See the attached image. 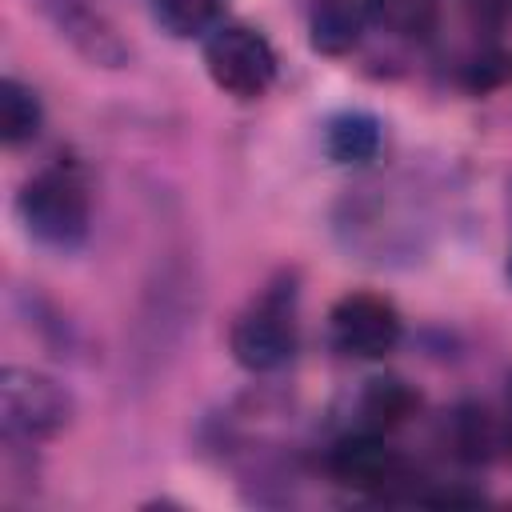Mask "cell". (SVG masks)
<instances>
[{
  "mask_svg": "<svg viewBox=\"0 0 512 512\" xmlns=\"http://www.w3.org/2000/svg\"><path fill=\"white\" fill-rule=\"evenodd\" d=\"M204 68L212 84L236 100H260L276 84V52L248 24H220L204 44Z\"/></svg>",
  "mask_w": 512,
  "mask_h": 512,
  "instance_id": "cell-3",
  "label": "cell"
},
{
  "mask_svg": "<svg viewBox=\"0 0 512 512\" xmlns=\"http://www.w3.org/2000/svg\"><path fill=\"white\" fill-rule=\"evenodd\" d=\"M368 20L400 40H428L436 32V0H364Z\"/></svg>",
  "mask_w": 512,
  "mask_h": 512,
  "instance_id": "cell-11",
  "label": "cell"
},
{
  "mask_svg": "<svg viewBox=\"0 0 512 512\" xmlns=\"http://www.w3.org/2000/svg\"><path fill=\"white\" fill-rule=\"evenodd\" d=\"M364 20H368L364 0H316L308 16V40L324 56H344L356 48Z\"/></svg>",
  "mask_w": 512,
  "mask_h": 512,
  "instance_id": "cell-7",
  "label": "cell"
},
{
  "mask_svg": "<svg viewBox=\"0 0 512 512\" xmlns=\"http://www.w3.org/2000/svg\"><path fill=\"white\" fill-rule=\"evenodd\" d=\"M420 408V396L400 380V376H372L360 392V416L372 432H392L400 428L412 412Z\"/></svg>",
  "mask_w": 512,
  "mask_h": 512,
  "instance_id": "cell-9",
  "label": "cell"
},
{
  "mask_svg": "<svg viewBox=\"0 0 512 512\" xmlns=\"http://www.w3.org/2000/svg\"><path fill=\"white\" fill-rule=\"evenodd\" d=\"M448 444H452V456L460 464H488L492 460V448H496V428L488 420L484 408L476 404H460L448 420Z\"/></svg>",
  "mask_w": 512,
  "mask_h": 512,
  "instance_id": "cell-12",
  "label": "cell"
},
{
  "mask_svg": "<svg viewBox=\"0 0 512 512\" xmlns=\"http://www.w3.org/2000/svg\"><path fill=\"white\" fill-rule=\"evenodd\" d=\"M60 32L88 56V60H96V64H120L124 60V44H120V36H116V28L100 16V12H92L88 4H80V0H68V4H60Z\"/></svg>",
  "mask_w": 512,
  "mask_h": 512,
  "instance_id": "cell-8",
  "label": "cell"
},
{
  "mask_svg": "<svg viewBox=\"0 0 512 512\" xmlns=\"http://www.w3.org/2000/svg\"><path fill=\"white\" fill-rule=\"evenodd\" d=\"M20 220L24 228L52 248H76L88 236L92 224V200L76 168H44L20 188Z\"/></svg>",
  "mask_w": 512,
  "mask_h": 512,
  "instance_id": "cell-1",
  "label": "cell"
},
{
  "mask_svg": "<svg viewBox=\"0 0 512 512\" xmlns=\"http://www.w3.org/2000/svg\"><path fill=\"white\" fill-rule=\"evenodd\" d=\"M152 12L172 36H200L216 20L220 0H152Z\"/></svg>",
  "mask_w": 512,
  "mask_h": 512,
  "instance_id": "cell-14",
  "label": "cell"
},
{
  "mask_svg": "<svg viewBox=\"0 0 512 512\" xmlns=\"http://www.w3.org/2000/svg\"><path fill=\"white\" fill-rule=\"evenodd\" d=\"M332 340L340 352L360 356V360H380L400 344L404 320L388 296L376 292H348L332 304L328 312Z\"/></svg>",
  "mask_w": 512,
  "mask_h": 512,
  "instance_id": "cell-4",
  "label": "cell"
},
{
  "mask_svg": "<svg viewBox=\"0 0 512 512\" xmlns=\"http://www.w3.org/2000/svg\"><path fill=\"white\" fill-rule=\"evenodd\" d=\"M324 148L336 164H368L380 152V120L368 112H340L324 128Z\"/></svg>",
  "mask_w": 512,
  "mask_h": 512,
  "instance_id": "cell-10",
  "label": "cell"
},
{
  "mask_svg": "<svg viewBox=\"0 0 512 512\" xmlns=\"http://www.w3.org/2000/svg\"><path fill=\"white\" fill-rule=\"evenodd\" d=\"M328 472L352 492H384L400 480V456L376 432H360L336 440V448L328 452Z\"/></svg>",
  "mask_w": 512,
  "mask_h": 512,
  "instance_id": "cell-6",
  "label": "cell"
},
{
  "mask_svg": "<svg viewBox=\"0 0 512 512\" xmlns=\"http://www.w3.org/2000/svg\"><path fill=\"white\" fill-rule=\"evenodd\" d=\"M496 4H500V8H512V0H496Z\"/></svg>",
  "mask_w": 512,
  "mask_h": 512,
  "instance_id": "cell-15",
  "label": "cell"
},
{
  "mask_svg": "<svg viewBox=\"0 0 512 512\" xmlns=\"http://www.w3.org/2000/svg\"><path fill=\"white\" fill-rule=\"evenodd\" d=\"M0 416H4L8 436L48 440V436H60L72 424L76 400L60 380H52L36 368H4V376H0Z\"/></svg>",
  "mask_w": 512,
  "mask_h": 512,
  "instance_id": "cell-2",
  "label": "cell"
},
{
  "mask_svg": "<svg viewBox=\"0 0 512 512\" xmlns=\"http://www.w3.org/2000/svg\"><path fill=\"white\" fill-rule=\"evenodd\" d=\"M40 120H44V112H40L36 92L8 76L0 84V136H4V144L16 148V144L32 140L40 132Z\"/></svg>",
  "mask_w": 512,
  "mask_h": 512,
  "instance_id": "cell-13",
  "label": "cell"
},
{
  "mask_svg": "<svg viewBox=\"0 0 512 512\" xmlns=\"http://www.w3.org/2000/svg\"><path fill=\"white\" fill-rule=\"evenodd\" d=\"M228 348L240 368L248 372H276L296 352V320L280 296L256 300L248 312L236 316L228 332Z\"/></svg>",
  "mask_w": 512,
  "mask_h": 512,
  "instance_id": "cell-5",
  "label": "cell"
}]
</instances>
